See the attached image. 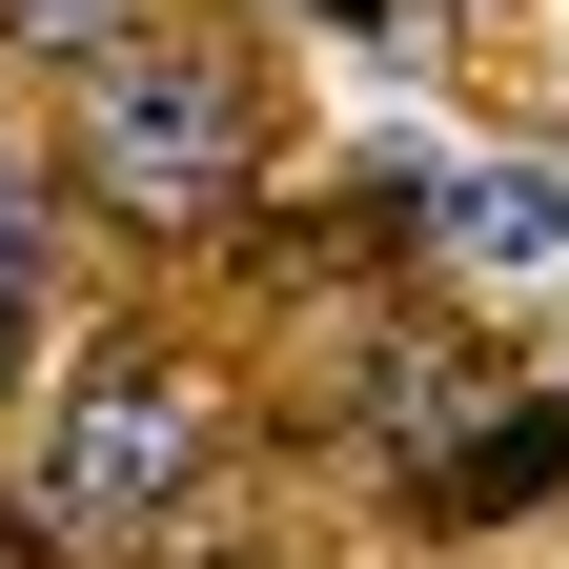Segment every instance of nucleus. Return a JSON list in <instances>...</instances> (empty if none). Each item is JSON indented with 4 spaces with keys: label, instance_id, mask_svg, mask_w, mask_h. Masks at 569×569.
Returning <instances> with one entry per match:
<instances>
[{
    "label": "nucleus",
    "instance_id": "nucleus-1",
    "mask_svg": "<svg viewBox=\"0 0 569 569\" xmlns=\"http://www.w3.org/2000/svg\"><path fill=\"white\" fill-rule=\"evenodd\" d=\"M244 163H264L244 61H203V41H102L82 61V183L122 203V224H224Z\"/></svg>",
    "mask_w": 569,
    "mask_h": 569
},
{
    "label": "nucleus",
    "instance_id": "nucleus-2",
    "mask_svg": "<svg viewBox=\"0 0 569 569\" xmlns=\"http://www.w3.org/2000/svg\"><path fill=\"white\" fill-rule=\"evenodd\" d=\"M183 468H203V367H163V346H102V367L61 387V427H41V509L82 549L183 529Z\"/></svg>",
    "mask_w": 569,
    "mask_h": 569
},
{
    "label": "nucleus",
    "instance_id": "nucleus-3",
    "mask_svg": "<svg viewBox=\"0 0 569 569\" xmlns=\"http://www.w3.org/2000/svg\"><path fill=\"white\" fill-rule=\"evenodd\" d=\"M448 244H468V264H569V183H549V163H488V183L448 163Z\"/></svg>",
    "mask_w": 569,
    "mask_h": 569
},
{
    "label": "nucleus",
    "instance_id": "nucleus-4",
    "mask_svg": "<svg viewBox=\"0 0 569 569\" xmlns=\"http://www.w3.org/2000/svg\"><path fill=\"white\" fill-rule=\"evenodd\" d=\"M102 41H142V0H0V61H61L82 82Z\"/></svg>",
    "mask_w": 569,
    "mask_h": 569
},
{
    "label": "nucleus",
    "instance_id": "nucleus-5",
    "mask_svg": "<svg viewBox=\"0 0 569 569\" xmlns=\"http://www.w3.org/2000/svg\"><path fill=\"white\" fill-rule=\"evenodd\" d=\"M41 264H61V224H41V183L0 163V306H41Z\"/></svg>",
    "mask_w": 569,
    "mask_h": 569
},
{
    "label": "nucleus",
    "instance_id": "nucleus-6",
    "mask_svg": "<svg viewBox=\"0 0 569 569\" xmlns=\"http://www.w3.org/2000/svg\"><path fill=\"white\" fill-rule=\"evenodd\" d=\"M326 21H387V0H326Z\"/></svg>",
    "mask_w": 569,
    "mask_h": 569
}]
</instances>
